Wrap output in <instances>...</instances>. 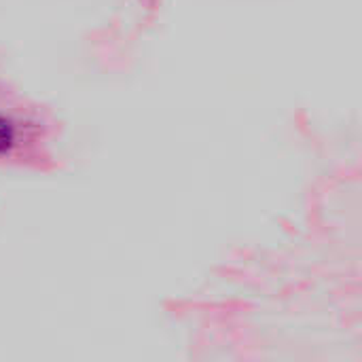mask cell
Returning <instances> with one entry per match:
<instances>
[{
	"label": "cell",
	"mask_w": 362,
	"mask_h": 362,
	"mask_svg": "<svg viewBox=\"0 0 362 362\" xmlns=\"http://www.w3.org/2000/svg\"><path fill=\"white\" fill-rule=\"evenodd\" d=\"M13 146H15V125L11 119L0 115V155L11 153Z\"/></svg>",
	"instance_id": "obj_1"
}]
</instances>
